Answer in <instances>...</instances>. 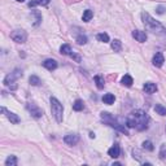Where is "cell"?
<instances>
[{
    "label": "cell",
    "instance_id": "9a60e30c",
    "mask_svg": "<svg viewBox=\"0 0 166 166\" xmlns=\"http://www.w3.org/2000/svg\"><path fill=\"white\" fill-rule=\"evenodd\" d=\"M114 100H115V97L113 94H105L103 96V101H104V104H107V105H112Z\"/></svg>",
    "mask_w": 166,
    "mask_h": 166
},
{
    "label": "cell",
    "instance_id": "4316f807",
    "mask_svg": "<svg viewBox=\"0 0 166 166\" xmlns=\"http://www.w3.org/2000/svg\"><path fill=\"white\" fill-rule=\"evenodd\" d=\"M143 148L144 149H147V151H153L155 149V147H153V144H152V141H149V140H147V141H144L143 143Z\"/></svg>",
    "mask_w": 166,
    "mask_h": 166
},
{
    "label": "cell",
    "instance_id": "8992f818",
    "mask_svg": "<svg viewBox=\"0 0 166 166\" xmlns=\"http://www.w3.org/2000/svg\"><path fill=\"white\" fill-rule=\"evenodd\" d=\"M10 39L14 40L16 43H25L27 40V34L25 30H21V29H17V30H13L10 33Z\"/></svg>",
    "mask_w": 166,
    "mask_h": 166
},
{
    "label": "cell",
    "instance_id": "7402d4cb",
    "mask_svg": "<svg viewBox=\"0 0 166 166\" xmlns=\"http://www.w3.org/2000/svg\"><path fill=\"white\" fill-rule=\"evenodd\" d=\"M96 39L101 43H108L109 42V35L107 33H100V34L96 35Z\"/></svg>",
    "mask_w": 166,
    "mask_h": 166
},
{
    "label": "cell",
    "instance_id": "d6a6232c",
    "mask_svg": "<svg viewBox=\"0 0 166 166\" xmlns=\"http://www.w3.org/2000/svg\"><path fill=\"white\" fill-rule=\"evenodd\" d=\"M90 138L94 139V138H95V134H94V132H90Z\"/></svg>",
    "mask_w": 166,
    "mask_h": 166
},
{
    "label": "cell",
    "instance_id": "277c9868",
    "mask_svg": "<svg viewBox=\"0 0 166 166\" xmlns=\"http://www.w3.org/2000/svg\"><path fill=\"white\" fill-rule=\"evenodd\" d=\"M22 77V70L20 69H14L13 71L10 73V74H8L7 77L4 78V84L7 86L8 88L10 90H17V84H16V81L18 78Z\"/></svg>",
    "mask_w": 166,
    "mask_h": 166
},
{
    "label": "cell",
    "instance_id": "f546056e",
    "mask_svg": "<svg viewBox=\"0 0 166 166\" xmlns=\"http://www.w3.org/2000/svg\"><path fill=\"white\" fill-rule=\"evenodd\" d=\"M35 2H36L38 5H48L51 0H35Z\"/></svg>",
    "mask_w": 166,
    "mask_h": 166
},
{
    "label": "cell",
    "instance_id": "44dd1931",
    "mask_svg": "<svg viewBox=\"0 0 166 166\" xmlns=\"http://www.w3.org/2000/svg\"><path fill=\"white\" fill-rule=\"evenodd\" d=\"M121 48H122L121 40H119V39H114V40L112 42V50H113L114 52H119Z\"/></svg>",
    "mask_w": 166,
    "mask_h": 166
},
{
    "label": "cell",
    "instance_id": "ac0fdd59",
    "mask_svg": "<svg viewBox=\"0 0 166 166\" xmlns=\"http://www.w3.org/2000/svg\"><path fill=\"white\" fill-rule=\"evenodd\" d=\"M60 52L63 55H65V56H70L73 51H71V47L69 44H63L61 48H60Z\"/></svg>",
    "mask_w": 166,
    "mask_h": 166
},
{
    "label": "cell",
    "instance_id": "836d02e7",
    "mask_svg": "<svg viewBox=\"0 0 166 166\" xmlns=\"http://www.w3.org/2000/svg\"><path fill=\"white\" fill-rule=\"evenodd\" d=\"M17 2H20V3H23V2H25V0H17Z\"/></svg>",
    "mask_w": 166,
    "mask_h": 166
},
{
    "label": "cell",
    "instance_id": "7c38bea8",
    "mask_svg": "<svg viewBox=\"0 0 166 166\" xmlns=\"http://www.w3.org/2000/svg\"><path fill=\"white\" fill-rule=\"evenodd\" d=\"M119 153H121V149H119V145L118 144H114L112 148H109V151H108V155L112 157V158H118L119 157Z\"/></svg>",
    "mask_w": 166,
    "mask_h": 166
},
{
    "label": "cell",
    "instance_id": "484cf974",
    "mask_svg": "<svg viewBox=\"0 0 166 166\" xmlns=\"http://www.w3.org/2000/svg\"><path fill=\"white\" fill-rule=\"evenodd\" d=\"M77 43H78V44H86V43H87V36H86V35H83V34H81V35H78L77 36Z\"/></svg>",
    "mask_w": 166,
    "mask_h": 166
},
{
    "label": "cell",
    "instance_id": "f1b7e54d",
    "mask_svg": "<svg viewBox=\"0 0 166 166\" xmlns=\"http://www.w3.org/2000/svg\"><path fill=\"white\" fill-rule=\"evenodd\" d=\"M70 57H71L73 60H75V61H77V63H81V60H82V59H81V56H79V55H77V53H75L74 51H73V52H71V55H70Z\"/></svg>",
    "mask_w": 166,
    "mask_h": 166
},
{
    "label": "cell",
    "instance_id": "5b68a950",
    "mask_svg": "<svg viewBox=\"0 0 166 166\" xmlns=\"http://www.w3.org/2000/svg\"><path fill=\"white\" fill-rule=\"evenodd\" d=\"M101 119L105 122V123H108L109 126H112V127L117 128V130H119L121 132H125L126 135H128V131L126 130L123 126H121L118 122H117V119H115L110 113H108V112H103V113H101Z\"/></svg>",
    "mask_w": 166,
    "mask_h": 166
},
{
    "label": "cell",
    "instance_id": "ffe728a7",
    "mask_svg": "<svg viewBox=\"0 0 166 166\" xmlns=\"http://www.w3.org/2000/svg\"><path fill=\"white\" fill-rule=\"evenodd\" d=\"M83 108H84V104H83V101L82 100H75L74 101V104H73V109L75 110V112H81V110H83Z\"/></svg>",
    "mask_w": 166,
    "mask_h": 166
},
{
    "label": "cell",
    "instance_id": "3957f363",
    "mask_svg": "<svg viewBox=\"0 0 166 166\" xmlns=\"http://www.w3.org/2000/svg\"><path fill=\"white\" fill-rule=\"evenodd\" d=\"M51 110H52V115L55 117V119L59 123L63 122V113H64V107L56 97H51Z\"/></svg>",
    "mask_w": 166,
    "mask_h": 166
},
{
    "label": "cell",
    "instance_id": "e0dca14e",
    "mask_svg": "<svg viewBox=\"0 0 166 166\" xmlns=\"http://www.w3.org/2000/svg\"><path fill=\"white\" fill-rule=\"evenodd\" d=\"M95 83H96V87L99 90H103L104 86H105V83H104V78L101 75H95Z\"/></svg>",
    "mask_w": 166,
    "mask_h": 166
},
{
    "label": "cell",
    "instance_id": "4fadbf2b",
    "mask_svg": "<svg viewBox=\"0 0 166 166\" xmlns=\"http://www.w3.org/2000/svg\"><path fill=\"white\" fill-rule=\"evenodd\" d=\"M143 88H144V91L147 92V94H155V92L157 91V86H156V83L147 82Z\"/></svg>",
    "mask_w": 166,
    "mask_h": 166
},
{
    "label": "cell",
    "instance_id": "30bf717a",
    "mask_svg": "<svg viewBox=\"0 0 166 166\" xmlns=\"http://www.w3.org/2000/svg\"><path fill=\"white\" fill-rule=\"evenodd\" d=\"M64 141L67 145H75L78 141H79V136L77 134H70V135H66L64 138Z\"/></svg>",
    "mask_w": 166,
    "mask_h": 166
},
{
    "label": "cell",
    "instance_id": "2e32d148",
    "mask_svg": "<svg viewBox=\"0 0 166 166\" xmlns=\"http://www.w3.org/2000/svg\"><path fill=\"white\" fill-rule=\"evenodd\" d=\"M134 83V79L131 75H128V74H125V77L122 78V84L126 86V87H131Z\"/></svg>",
    "mask_w": 166,
    "mask_h": 166
},
{
    "label": "cell",
    "instance_id": "8fae6325",
    "mask_svg": "<svg viewBox=\"0 0 166 166\" xmlns=\"http://www.w3.org/2000/svg\"><path fill=\"white\" fill-rule=\"evenodd\" d=\"M43 66H44L47 70H50V71L56 70L57 69V61L53 60V59H48V60H46L44 63H43Z\"/></svg>",
    "mask_w": 166,
    "mask_h": 166
},
{
    "label": "cell",
    "instance_id": "6da1fadb",
    "mask_svg": "<svg viewBox=\"0 0 166 166\" xmlns=\"http://www.w3.org/2000/svg\"><path fill=\"white\" fill-rule=\"evenodd\" d=\"M148 122H149V117L143 110H134L126 118V126L130 128H136L139 131H143L148 127Z\"/></svg>",
    "mask_w": 166,
    "mask_h": 166
},
{
    "label": "cell",
    "instance_id": "83f0119b",
    "mask_svg": "<svg viewBox=\"0 0 166 166\" xmlns=\"http://www.w3.org/2000/svg\"><path fill=\"white\" fill-rule=\"evenodd\" d=\"M33 14L35 16V22H34V25H35V26L39 25V22L42 21V16L38 13V12H33Z\"/></svg>",
    "mask_w": 166,
    "mask_h": 166
},
{
    "label": "cell",
    "instance_id": "1f68e13d",
    "mask_svg": "<svg viewBox=\"0 0 166 166\" xmlns=\"http://www.w3.org/2000/svg\"><path fill=\"white\" fill-rule=\"evenodd\" d=\"M36 5H38V4H36L35 0H34V2H30V3H29V7H30V8H34V7H36Z\"/></svg>",
    "mask_w": 166,
    "mask_h": 166
},
{
    "label": "cell",
    "instance_id": "52a82bcc",
    "mask_svg": "<svg viewBox=\"0 0 166 166\" xmlns=\"http://www.w3.org/2000/svg\"><path fill=\"white\" fill-rule=\"evenodd\" d=\"M27 109L34 118H40V117L43 115V110L40 108H38L36 105H34V104H27Z\"/></svg>",
    "mask_w": 166,
    "mask_h": 166
},
{
    "label": "cell",
    "instance_id": "4dcf8cb0",
    "mask_svg": "<svg viewBox=\"0 0 166 166\" xmlns=\"http://www.w3.org/2000/svg\"><path fill=\"white\" fill-rule=\"evenodd\" d=\"M164 12H165V8H164V7H158V8H157V13H158V14H162Z\"/></svg>",
    "mask_w": 166,
    "mask_h": 166
},
{
    "label": "cell",
    "instance_id": "d6986e66",
    "mask_svg": "<svg viewBox=\"0 0 166 166\" xmlns=\"http://www.w3.org/2000/svg\"><path fill=\"white\" fill-rule=\"evenodd\" d=\"M94 17V12H92L91 9H86L84 12H83V17H82V20L84 21V22H88V21H91V18Z\"/></svg>",
    "mask_w": 166,
    "mask_h": 166
},
{
    "label": "cell",
    "instance_id": "9c48e42d",
    "mask_svg": "<svg viewBox=\"0 0 166 166\" xmlns=\"http://www.w3.org/2000/svg\"><path fill=\"white\" fill-rule=\"evenodd\" d=\"M152 63H153V65H155V66L161 67V66L164 65V63H165V57H164V55H162L161 52H157V53L155 55V56H153Z\"/></svg>",
    "mask_w": 166,
    "mask_h": 166
},
{
    "label": "cell",
    "instance_id": "d4e9b609",
    "mask_svg": "<svg viewBox=\"0 0 166 166\" xmlns=\"http://www.w3.org/2000/svg\"><path fill=\"white\" fill-rule=\"evenodd\" d=\"M29 82H30V84H33V86H39V84L42 83L40 79H39V77H36V75H31V77H30Z\"/></svg>",
    "mask_w": 166,
    "mask_h": 166
},
{
    "label": "cell",
    "instance_id": "cb8c5ba5",
    "mask_svg": "<svg viewBox=\"0 0 166 166\" xmlns=\"http://www.w3.org/2000/svg\"><path fill=\"white\" fill-rule=\"evenodd\" d=\"M155 110L160 114V115H166V108L161 104H156L155 105Z\"/></svg>",
    "mask_w": 166,
    "mask_h": 166
},
{
    "label": "cell",
    "instance_id": "603a6c76",
    "mask_svg": "<svg viewBox=\"0 0 166 166\" xmlns=\"http://www.w3.org/2000/svg\"><path fill=\"white\" fill-rule=\"evenodd\" d=\"M17 165V157L16 156H9L5 160V166H16Z\"/></svg>",
    "mask_w": 166,
    "mask_h": 166
},
{
    "label": "cell",
    "instance_id": "ba28073f",
    "mask_svg": "<svg viewBox=\"0 0 166 166\" xmlns=\"http://www.w3.org/2000/svg\"><path fill=\"white\" fill-rule=\"evenodd\" d=\"M132 38L136 39L139 43H144L148 36H147L145 31H141V30H134L132 31Z\"/></svg>",
    "mask_w": 166,
    "mask_h": 166
},
{
    "label": "cell",
    "instance_id": "7a4b0ae2",
    "mask_svg": "<svg viewBox=\"0 0 166 166\" xmlns=\"http://www.w3.org/2000/svg\"><path fill=\"white\" fill-rule=\"evenodd\" d=\"M141 20H143V23L147 30H149L152 31L153 34H157V35H166V29L162 23H160L158 21H156L155 18H153L149 13H147V12H143L141 13Z\"/></svg>",
    "mask_w": 166,
    "mask_h": 166
},
{
    "label": "cell",
    "instance_id": "5bb4252c",
    "mask_svg": "<svg viewBox=\"0 0 166 166\" xmlns=\"http://www.w3.org/2000/svg\"><path fill=\"white\" fill-rule=\"evenodd\" d=\"M5 113H7V118L12 122V123H20V122H21L20 117H18L17 114L12 113V112H7V110H5Z\"/></svg>",
    "mask_w": 166,
    "mask_h": 166
}]
</instances>
